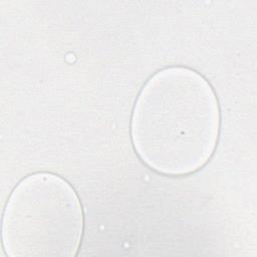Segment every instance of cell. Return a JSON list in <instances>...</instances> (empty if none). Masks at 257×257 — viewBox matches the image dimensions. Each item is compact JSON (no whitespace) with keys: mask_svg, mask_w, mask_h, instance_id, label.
<instances>
[{"mask_svg":"<svg viewBox=\"0 0 257 257\" xmlns=\"http://www.w3.org/2000/svg\"><path fill=\"white\" fill-rule=\"evenodd\" d=\"M84 227L80 200L61 177L46 172L22 179L2 216V246L9 257L76 255Z\"/></svg>","mask_w":257,"mask_h":257,"instance_id":"cell-2","label":"cell"},{"mask_svg":"<svg viewBox=\"0 0 257 257\" xmlns=\"http://www.w3.org/2000/svg\"><path fill=\"white\" fill-rule=\"evenodd\" d=\"M220 122L211 84L191 68L166 67L147 80L136 99L133 147L152 170L167 176L189 175L213 156Z\"/></svg>","mask_w":257,"mask_h":257,"instance_id":"cell-1","label":"cell"}]
</instances>
